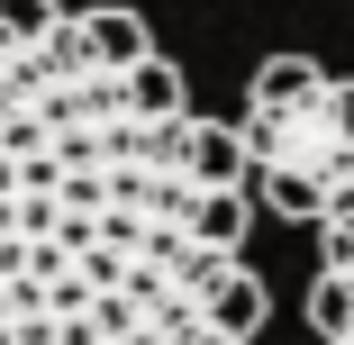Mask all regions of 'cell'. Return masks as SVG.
Wrapping results in <instances>:
<instances>
[{
  "label": "cell",
  "mask_w": 354,
  "mask_h": 345,
  "mask_svg": "<svg viewBox=\"0 0 354 345\" xmlns=\"http://www.w3.org/2000/svg\"><path fill=\"white\" fill-rule=\"evenodd\" d=\"M245 146L136 10L0 0V345H254Z\"/></svg>",
  "instance_id": "6da1fadb"
},
{
  "label": "cell",
  "mask_w": 354,
  "mask_h": 345,
  "mask_svg": "<svg viewBox=\"0 0 354 345\" xmlns=\"http://www.w3.org/2000/svg\"><path fill=\"white\" fill-rule=\"evenodd\" d=\"M318 345H354V191L318 218V282H309Z\"/></svg>",
  "instance_id": "3957f363"
},
{
  "label": "cell",
  "mask_w": 354,
  "mask_h": 345,
  "mask_svg": "<svg viewBox=\"0 0 354 345\" xmlns=\"http://www.w3.org/2000/svg\"><path fill=\"white\" fill-rule=\"evenodd\" d=\"M236 146H245V200L318 227L354 191V82L327 73L318 55H272L245 91Z\"/></svg>",
  "instance_id": "7a4b0ae2"
}]
</instances>
